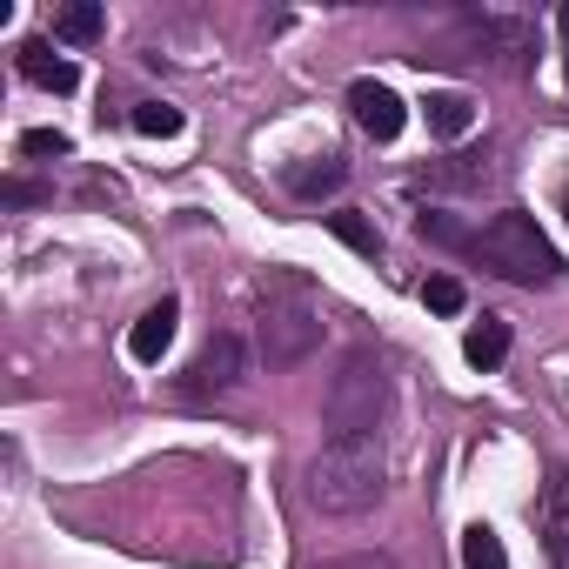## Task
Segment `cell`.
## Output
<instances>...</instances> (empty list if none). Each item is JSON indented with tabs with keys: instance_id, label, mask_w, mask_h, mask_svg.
Masks as SVG:
<instances>
[{
	"instance_id": "6da1fadb",
	"label": "cell",
	"mask_w": 569,
	"mask_h": 569,
	"mask_svg": "<svg viewBox=\"0 0 569 569\" xmlns=\"http://www.w3.org/2000/svg\"><path fill=\"white\" fill-rule=\"evenodd\" d=\"M322 302H316V289L302 274H289V268H274L268 281H261V302H254V342H261V362L268 369H296V362H309L316 349H322Z\"/></svg>"
},
{
	"instance_id": "7a4b0ae2",
	"label": "cell",
	"mask_w": 569,
	"mask_h": 569,
	"mask_svg": "<svg viewBox=\"0 0 569 569\" xmlns=\"http://www.w3.org/2000/svg\"><path fill=\"white\" fill-rule=\"evenodd\" d=\"M382 476H389L382 436H349V442H322V456L302 476V496L322 516H362L382 502Z\"/></svg>"
},
{
	"instance_id": "3957f363",
	"label": "cell",
	"mask_w": 569,
	"mask_h": 569,
	"mask_svg": "<svg viewBox=\"0 0 569 569\" xmlns=\"http://www.w3.org/2000/svg\"><path fill=\"white\" fill-rule=\"evenodd\" d=\"M469 254L489 268V274H502V281H522V289H542V281H556V248H549V234L522 214V208H502L496 221H482L476 234H469Z\"/></svg>"
},
{
	"instance_id": "277c9868",
	"label": "cell",
	"mask_w": 569,
	"mask_h": 569,
	"mask_svg": "<svg viewBox=\"0 0 569 569\" xmlns=\"http://www.w3.org/2000/svg\"><path fill=\"white\" fill-rule=\"evenodd\" d=\"M382 409H389V376H382V356L376 349H349L329 376V396H322V422H329V442H349V436H376L382 429Z\"/></svg>"
},
{
	"instance_id": "5b68a950",
	"label": "cell",
	"mask_w": 569,
	"mask_h": 569,
	"mask_svg": "<svg viewBox=\"0 0 569 569\" xmlns=\"http://www.w3.org/2000/svg\"><path fill=\"white\" fill-rule=\"evenodd\" d=\"M462 48H469V61L522 68V61L536 54V28H529V21H509V14H469V21H462Z\"/></svg>"
},
{
	"instance_id": "8992f818",
	"label": "cell",
	"mask_w": 569,
	"mask_h": 569,
	"mask_svg": "<svg viewBox=\"0 0 569 569\" xmlns=\"http://www.w3.org/2000/svg\"><path fill=\"white\" fill-rule=\"evenodd\" d=\"M241 369H248V349H241V336H214L194 362H188V376L174 382L188 402H201V396H221V389H234L241 382Z\"/></svg>"
},
{
	"instance_id": "52a82bcc",
	"label": "cell",
	"mask_w": 569,
	"mask_h": 569,
	"mask_svg": "<svg viewBox=\"0 0 569 569\" xmlns=\"http://www.w3.org/2000/svg\"><path fill=\"white\" fill-rule=\"evenodd\" d=\"M349 114H356V128L369 134V141H396L402 128H409V108H402V94L396 88H382V81H349Z\"/></svg>"
},
{
	"instance_id": "ba28073f",
	"label": "cell",
	"mask_w": 569,
	"mask_h": 569,
	"mask_svg": "<svg viewBox=\"0 0 569 569\" xmlns=\"http://www.w3.org/2000/svg\"><path fill=\"white\" fill-rule=\"evenodd\" d=\"M174 329H181V302H174V296H161V302H154V309H148V316H141V322L128 329V356L154 369V362L168 356V342H174Z\"/></svg>"
},
{
	"instance_id": "9c48e42d",
	"label": "cell",
	"mask_w": 569,
	"mask_h": 569,
	"mask_svg": "<svg viewBox=\"0 0 569 569\" xmlns=\"http://www.w3.org/2000/svg\"><path fill=\"white\" fill-rule=\"evenodd\" d=\"M21 74L34 81V88H48V94H74L81 88V68L68 61V54H54V41H21Z\"/></svg>"
},
{
	"instance_id": "30bf717a",
	"label": "cell",
	"mask_w": 569,
	"mask_h": 569,
	"mask_svg": "<svg viewBox=\"0 0 569 569\" xmlns=\"http://www.w3.org/2000/svg\"><path fill=\"white\" fill-rule=\"evenodd\" d=\"M422 121H429V134H436V141H462V134L476 128V101H469V94H456V88H429Z\"/></svg>"
},
{
	"instance_id": "8fae6325",
	"label": "cell",
	"mask_w": 569,
	"mask_h": 569,
	"mask_svg": "<svg viewBox=\"0 0 569 569\" xmlns=\"http://www.w3.org/2000/svg\"><path fill=\"white\" fill-rule=\"evenodd\" d=\"M462 356L489 376V369H502L509 362V322L502 316H482V322H469V336H462Z\"/></svg>"
},
{
	"instance_id": "7c38bea8",
	"label": "cell",
	"mask_w": 569,
	"mask_h": 569,
	"mask_svg": "<svg viewBox=\"0 0 569 569\" xmlns=\"http://www.w3.org/2000/svg\"><path fill=\"white\" fill-rule=\"evenodd\" d=\"M342 154H316V161H302V168H289V188L302 194V201H322V194H336L342 188Z\"/></svg>"
},
{
	"instance_id": "4fadbf2b",
	"label": "cell",
	"mask_w": 569,
	"mask_h": 569,
	"mask_svg": "<svg viewBox=\"0 0 569 569\" xmlns=\"http://www.w3.org/2000/svg\"><path fill=\"white\" fill-rule=\"evenodd\" d=\"M101 28H108V14L94 8V0H74V8L54 14V41H68V48H94Z\"/></svg>"
},
{
	"instance_id": "5bb4252c",
	"label": "cell",
	"mask_w": 569,
	"mask_h": 569,
	"mask_svg": "<svg viewBox=\"0 0 569 569\" xmlns=\"http://www.w3.org/2000/svg\"><path fill=\"white\" fill-rule=\"evenodd\" d=\"M462 569H509V549L489 522H469L462 529Z\"/></svg>"
},
{
	"instance_id": "9a60e30c",
	"label": "cell",
	"mask_w": 569,
	"mask_h": 569,
	"mask_svg": "<svg viewBox=\"0 0 569 569\" xmlns=\"http://www.w3.org/2000/svg\"><path fill=\"white\" fill-rule=\"evenodd\" d=\"M134 134H148V141H168V134H181V108H168V101H134Z\"/></svg>"
},
{
	"instance_id": "2e32d148",
	"label": "cell",
	"mask_w": 569,
	"mask_h": 569,
	"mask_svg": "<svg viewBox=\"0 0 569 569\" xmlns=\"http://www.w3.org/2000/svg\"><path fill=\"white\" fill-rule=\"evenodd\" d=\"M329 228H336V234H342L356 254H376V248H382V234H376V228H369L356 208H336V214H329Z\"/></svg>"
},
{
	"instance_id": "e0dca14e",
	"label": "cell",
	"mask_w": 569,
	"mask_h": 569,
	"mask_svg": "<svg viewBox=\"0 0 569 569\" xmlns=\"http://www.w3.org/2000/svg\"><path fill=\"white\" fill-rule=\"evenodd\" d=\"M422 302H429L436 316H462L469 296H462V281H456V274H429V281H422Z\"/></svg>"
},
{
	"instance_id": "ac0fdd59",
	"label": "cell",
	"mask_w": 569,
	"mask_h": 569,
	"mask_svg": "<svg viewBox=\"0 0 569 569\" xmlns=\"http://www.w3.org/2000/svg\"><path fill=\"white\" fill-rule=\"evenodd\" d=\"M21 154H34V161H61V154H74V141H68L61 128H28V134H21Z\"/></svg>"
},
{
	"instance_id": "d6986e66",
	"label": "cell",
	"mask_w": 569,
	"mask_h": 569,
	"mask_svg": "<svg viewBox=\"0 0 569 569\" xmlns=\"http://www.w3.org/2000/svg\"><path fill=\"white\" fill-rule=\"evenodd\" d=\"M416 234H422V241H442V248H462V254H469V234H462L449 214H422V221H416Z\"/></svg>"
},
{
	"instance_id": "ffe728a7",
	"label": "cell",
	"mask_w": 569,
	"mask_h": 569,
	"mask_svg": "<svg viewBox=\"0 0 569 569\" xmlns=\"http://www.w3.org/2000/svg\"><path fill=\"white\" fill-rule=\"evenodd\" d=\"M0 194H8V208H34V201H54V188H41V181H8Z\"/></svg>"
},
{
	"instance_id": "44dd1931",
	"label": "cell",
	"mask_w": 569,
	"mask_h": 569,
	"mask_svg": "<svg viewBox=\"0 0 569 569\" xmlns=\"http://www.w3.org/2000/svg\"><path fill=\"white\" fill-rule=\"evenodd\" d=\"M322 569H396L389 556H342V562H322Z\"/></svg>"
},
{
	"instance_id": "7402d4cb",
	"label": "cell",
	"mask_w": 569,
	"mask_h": 569,
	"mask_svg": "<svg viewBox=\"0 0 569 569\" xmlns=\"http://www.w3.org/2000/svg\"><path fill=\"white\" fill-rule=\"evenodd\" d=\"M556 34H562V68H569V0H562V14H556Z\"/></svg>"
},
{
	"instance_id": "603a6c76",
	"label": "cell",
	"mask_w": 569,
	"mask_h": 569,
	"mask_svg": "<svg viewBox=\"0 0 569 569\" xmlns=\"http://www.w3.org/2000/svg\"><path fill=\"white\" fill-rule=\"evenodd\" d=\"M562 214H569V181H562Z\"/></svg>"
}]
</instances>
